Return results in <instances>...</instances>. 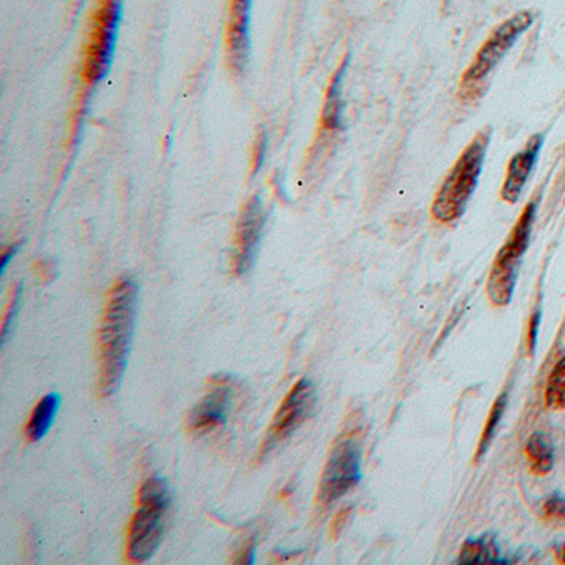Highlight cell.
<instances>
[{
    "mask_svg": "<svg viewBox=\"0 0 565 565\" xmlns=\"http://www.w3.org/2000/svg\"><path fill=\"white\" fill-rule=\"evenodd\" d=\"M542 143H544V136H532L526 148L512 156L511 161H509L506 179H504L503 189H501V198L506 203L516 204L521 199L527 179L534 171L537 158L541 153Z\"/></svg>",
    "mask_w": 565,
    "mask_h": 565,
    "instance_id": "7c38bea8",
    "label": "cell"
},
{
    "mask_svg": "<svg viewBox=\"0 0 565 565\" xmlns=\"http://www.w3.org/2000/svg\"><path fill=\"white\" fill-rule=\"evenodd\" d=\"M170 486L160 476L146 479L138 493L136 509L126 544V556L135 564H145L155 556L165 534L166 512L170 509Z\"/></svg>",
    "mask_w": 565,
    "mask_h": 565,
    "instance_id": "3957f363",
    "label": "cell"
},
{
    "mask_svg": "<svg viewBox=\"0 0 565 565\" xmlns=\"http://www.w3.org/2000/svg\"><path fill=\"white\" fill-rule=\"evenodd\" d=\"M136 305L138 285L130 277H120L108 292L98 334L100 392L105 398L115 395L128 367L135 330Z\"/></svg>",
    "mask_w": 565,
    "mask_h": 565,
    "instance_id": "6da1fadb",
    "label": "cell"
},
{
    "mask_svg": "<svg viewBox=\"0 0 565 565\" xmlns=\"http://www.w3.org/2000/svg\"><path fill=\"white\" fill-rule=\"evenodd\" d=\"M315 406H317V392H315L314 383L310 382L309 378H300L290 390L289 395L285 396L281 408L277 410V415L274 416L269 433L264 440L261 454L269 453L272 448H276L290 435H294L305 421L312 418Z\"/></svg>",
    "mask_w": 565,
    "mask_h": 565,
    "instance_id": "ba28073f",
    "label": "cell"
},
{
    "mask_svg": "<svg viewBox=\"0 0 565 565\" xmlns=\"http://www.w3.org/2000/svg\"><path fill=\"white\" fill-rule=\"evenodd\" d=\"M498 544L494 536H481L468 539L461 546L458 564H499Z\"/></svg>",
    "mask_w": 565,
    "mask_h": 565,
    "instance_id": "9a60e30c",
    "label": "cell"
},
{
    "mask_svg": "<svg viewBox=\"0 0 565 565\" xmlns=\"http://www.w3.org/2000/svg\"><path fill=\"white\" fill-rule=\"evenodd\" d=\"M539 322H541V314L536 312V314L532 315L529 327H527V345H529L531 353H534V350H536L537 335H539Z\"/></svg>",
    "mask_w": 565,
    "mask_h": 565,
    "instance_id": "7402d4cb",
    "label": "cell"
},
{
    "mask_svg": "<svg viewBox=\"0 0 565 565\" xmlns=\"http://www.w3.org/2000/svg\"><path fill=\"white\" fill-rule=\"evenodd\" d=\"M506 406H508V393L504 392L496 398L493 408L489 411L488 421H486V425H484L483 435H481V440H479L476 459L483 458L489 446L493 443L496 431H498L501 420H503Z\"/></svg>",
    "mask_w": 565,
    "mask_h": 565,
    "instance_id": "ac0fdd59",
    "label": "cell"
},
{
    "mask_svg": "<svg viewBox=\"0 0 565 565\" xmlns=\"http://www.w3.org/2000/svg\"><path fill=\"white\" fill-rule=\"evenodd\" d=\"M264 151H266V136L262 135L256 143V160H254L256 168L261 166L262 158H264Z\"/></svg>",
    "mask_w": 565,
    "mask_h": 565,
    "instance_id": "cb8c5ba5",
    "label": "cell"
},
{
    "mask_svg": "<svg viewBox=\"0 0 565 565\" xmlns=\"http://www.w3.org/2000/svg\"><path fill=\"white\" fill-rule=\"evenodd\" d=\"M350 517H352V508H343L337 512V516L334 517L332 526H330V532H332V537H334V539H339L343 529H345L348 521H350Z\"/></svg>",
    "mask_w": 565,
    "mask_h": 565,
    "instance_id": "44dd1931",
    "label": "cell"
},
{
    "mask_svg": "<svg viewBox=\"0 0 565 565\" xmlns=\"http://www.w3.org/2000/svg\"><path fill=\"white\" fill-rule=\"evenodd\" d=\"M488 145L489 131L483 130L474 136L454 163L431 206V214L438 223L451 224L463 218L478 188Z\"/></svg>",
    "mask_w": 565,
    "mask_h": 565,
    "instance_id": "7a4b0ae2",
    "label": "cell"
},
{
    "mask_svg": "<svg viewBox=\"0 0 565 565\" xmlns=\"http://www.w3.org/2000/svg\"><path fill=\"white\" fill-rule=\"evenodd\" d=\"M19 244L17 246H10L9 249H5L4 254H2V267H0V272L4 274L5 269L9 266L10 259L15 256V252L19 251Z\"/></svg>",
    "mask_w": 565,
    "mask_h": 565,
    "instance_id": "603a6c76",
    "label": "cell"
},
{
    "mask_svg": "<svg viewBox=\"0 0 565 565\" xmlns=\"http://www.w3.org/2000/svg\"><path fill=\"white\" fill-rule=\"evenodd\" d=\"M544 401L549 410H565V357L554 365L547 378Z\"/></svg>",
    "mask_w": 565,
    "mask_h": 565,
    "instance_id": "e0dca14e",
    "label": "cell"
},
{
    "mask_svg": "<svg viewBox=\"0 0 565 565\" xmlns=\"http://www.w3.org/2000/svg\"><path fill=\"white\" fill-rule=\"evenodd\" d=\"M121 19V0H98L88 35L82 75L87 83L100 82L112 67Z\"/></svg>",
    "mask_w": 565,
    "mask_h": 565,
    "instance_id": "5b68a950",
    "label": "cell"
},
{
    "mask_svg": "<svg viewBox=\"0 0 565 565\" xmlns=\"http://www.w3.org/2000/svg\"><path fill=\"white\" fill-rule=\"evenodd\" d=\"M541 516L547 521H565V498L562 494L552 493L541 503Z\"/></svg>",
    "mask_w": 565,
    "mask_h": 565,
    "instance_id": "d6986e66",
    "label": "cell"
},
{
    "mask_svg": "<svg viewBox=\"0 0 565 565\" xmlns=\"http://www.w3.org/2000/svg\"><path fill=\"white\" fill-rule=\"evenodd\" d=\"M236 395V378L216 375L211 378L203 400L191 411L188 428L194 435H206L223 426Z\"/></svg>",
    "mask_w": 565,
    "mask_h": 565,
    "instance_id": "9c48e42d",
    "label": "cell"
},
{
    "mask_svg": "<svg viewBox=\"0 0 565 565\" xmlns=\"http://www.w3.org/2000/svg\"><path fill=\"white\" fill-rule=\"evenodd\" d=\"M554 557H556V561L559 564H565V542H561V544H557L554 547Z\"/></svg>",
    "mask_w": 565,
    "mask_h": 565,
    "instance_id": "d4e9b609",
    "label": "cell"
},
{
    "mask_svg": "<svg viewBox=\"0 0 565 565\" xmlns=\"http://www.w3.org/2000/svg\"><path fill=\"white\" fill-rule=\"evenodd\" d=\"M19 299H20V289L15 292L14 299L10 302L9 309L5 312L4 324H2V337H0V343L5 345L7 342V337H9L10 327H12V322H14L15 314L19 310Z\"/></svg>",
    "mask_w": 565,
    "mask_h": 565,
    "instance_id": "ffe728a7",
    "label": "cell"
},
{
    "mask_svg": "<svg viewBox=\"0 0 565 565\" xmlns=\"http://www.w3.org/2000/svg\"><path fill=\"white\" fill-rule=\"evenodd\" d=\"M537 204H527L517 219L516 226L504 242L501 251L494 259L488 279V297L496 307H508L516 289L517 274L521 267L522 257L526 254L531 242L532 226L536 219Z\"/></svg>",
    "mask_w": 565,
    "mask_h": 565,
    "instance_id": "277c9868",
    "label": "cell"
},
{
    "mask_svg": "<svg viewBox=\"0 0 565 565\" xmlns=\"http://www.w3.org/2000/svg\"><path fill=\"white\" fill-rule=\"evenodd\" d=\"M252 0H229L226 25V58L234 72H244L249 58V17Z\"/></svg>",
    "mask_w": 565,
    "mask_h": 565,
    "instance_id": "8fae6325",
    "label": "cell"
},
{
    "mask_svg": "<svg viewBox=\"0 0 565 565\" xmlns=\"http://www.w3.org/2000/svg\"><path fill=\"white\" fill-rule=\"evenodd\" d=\"M62 405V396L60 393L52 392L42 398L37 403L35 410L32 411L27 428H25V436L29 438L32 443L44 440L45 436L49 435L50 428L54 425L55 418H57L58 410Z\"/></svg>",
    "mask_w": 565,
    "mask_h": 565,
    "instance_id": "4fadbf2b",
    "label": "cell"
},
{
    "mask_svg": "<svg viewBox=\"0 0 565 565\" xmlns=\"http://www.w3.org/2000/svg\"><path fill=\"white\" fill-rule=\"evenodd\" d=\"M526 458L532 473L547 476L554 468V448L546 435L534 433L526 443Z\"/></svg>",
    "mask_w": 565,
    "mask_h": 565,
    "instance_id": "2e32d148",
    "label": "cell"
},
{
    "mask_svg": "<svg viewBox=\"0 0 565 565\" xmlns=\"http://www.w3.org/2000/svg\"><path fill=\"white\" fill-rule=\"evenodd\" d=\"M347 65L348 58H345L339 70L335 72L334 77L330 80L329 90H327V95H325L324 112H322V126H324L325 130L334 131L342 128V87Z\"/></svg>",
    "mask_w": 565,
    "mask_h": 565,
    "instance_id": "5bb4252c",
    "label": "cell"
},
{
    "mask_svg": "<svg viewBox=\"0 0 565 565\" xmlns=\"http://www.w3.org/2000/svg\"><path fill=\"white\" fill-rule=\"evenodd\" d=\"M534 24V15L529 10H521L517 14L512 15L511 19L506 20L489 35V39L484 42L483 47L479 49L478 54L474 57L473 63L466 68L464 72L463 87L478 83L479 80L488 77L493 72L509 50L514 47L519 37H521L529 27Z\"/></svg>",
    "mask_w": 565,
    "mask_h": 565,
    "instance_id": "52a82bcc",
    "label": "cell"
},
{
    "mask_svg": "<svg viewBox=\"0 0 565 565\" xmlns=\"http://www.w3.org/2000/svg\"><path fill=\"white\" fill-rule=\"evenodd\" d=\"M362 479V448L353 436H345L335 443L320 478L317 501L329 508Z\"/></svg>",
    "mask_w": 565,
    "mask_h": 565,
    "instance_id": "8992f818",
    "label": "cell"
},
{
    "mask_svg": "<svg viewBox=\"0 0 565 565\" xmlns=\"http://www.w3.org/2000/svg\"><path fill=\"white\" fill-rule=\"evenodd\" d=\"M264 224H266V213L261 199L252 198L242 209L237 221L234 256H232V269L236 272V276H244L254 264Z\"/></svg>",
    "mask_w": 565,
    "mask_h": 565,
    "instance_id": "30bf717a",
    "label": "cell"
}]
</instances>
